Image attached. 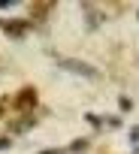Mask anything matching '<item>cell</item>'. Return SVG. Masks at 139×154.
Here are the masks:
<instances>
[{"label":"cell","instance_id":"6da1fadb","mask_svg":"<svg viewBox=\"0 0 139 154\" xmlns=\"http://www.w3.org/2000/svg\"><path fill=\"white\" fill-rule=\"evenodd\" d=\"M60 66L76 69L79 75H94V66H88V63H82V60H60Z\"/></svg>","mask_w":139,"mask_h":154},{"label":"cell","instance_id":"7a4b0ae2","mask_svg":"<svg viewBox=\"0 0 139 154\" xmlns=\"http://www.w3.org/2000/svg\"><path fill=\"white\" fill-rule=\"evenodd\" d=\"M3 24H6V30H9V33H21V30H24V24H21V21H3Z\"/></svg>","mask_w":139,"mask_h":154}]
</instances>
